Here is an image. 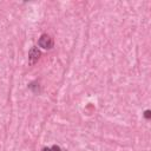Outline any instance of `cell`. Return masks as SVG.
I'll return each mask as SVG.
<instances>
[{
  "label": "cell",
  "mask_w": 151,
  "mask_h": 151,
  "mask_svg": "<svg viewBox=\"0 0 151 151\" xmlns=\"http://www.w3.org/2000/svg\"><path fill=\"white\" fill-rule=\"evenodd\" d=\"M38 45L41 48H44V50H51L54 46V41L51 38V35H48V34H41L40 38H39V40H38Z\"/></svg>",
  "instance_id": "cell-1"
},
{
  "label": "cell",
  "mask_w": 151,
  "mask_h": 151,
  "mask_svg": "<svg viewBox=\"0 0 151 151\" xmlns=\"http://www.w3.org/2000/svg\"><path fill=\"white\" fill-rule=\"evenodd\" d=\"M40 58V51L37 46H33L29 52H28V60H29V64H35L38 61V59Z\"/></svg>",
  "instance_id": "cell-2"
},
{
  "label": "cell",
  "mask_w": 151,
  "mask_h": 151,
  "mask_svg": "<svg viewBox=\"0 0 151 151\" xmlns=\"http://www.w3.org/2000/svg\"><path fill=\"white\" fill-rule=\"evenodd\" d=\"M28 88H29L33 93H35V94H39V93H40V86H39V84L35 83V81H32V83L28 85Z\"/></svg>",
  "instance_id": "cell-3"
},
{
  "label": "cell",
  "mask_w": 151,
  "mask_h": 151,
  "mask_svg": "<svg viewBox=\"0 0 151 151\" xmlns=\"http://www.w3.org/2000/svg\"><path fill=\"white\" fill-rule=\"evenodd\" d=\"M143 114H144V118H145V119H150V118H151V111H150V110H145Z\"/></svg>",
  "instance_id": "cell-4"
},
{
  "label": "cell",
  "mask_w": 151,
  "mask_h": 151,
  "mask_svg": "<svg viewBox=\"0 0 151 151\" xmlns=\"http://www.w3.org/2000/svg\"><path fill=\"white\" fill-rule=\"evenodd\" d=\"M51 151H61V149L58 145H52L51 146Z\"/></svg>",
  "instance_id": "cell-5"
},
{
  "label": "cell",
  "mask_w": 151,
  "mask_h": 151,
  "mask_svg": "<svg viewBox=\"0 0 151 151\" xmlns=\"http://www.w3.org/2000/svg\"><path fill=\"white\" fill-rule=\"evenodd\" d=\"M41 151H51V147H44Z\"/></svg>",
  "instance_id": "cell-6"
}]
</instances>
